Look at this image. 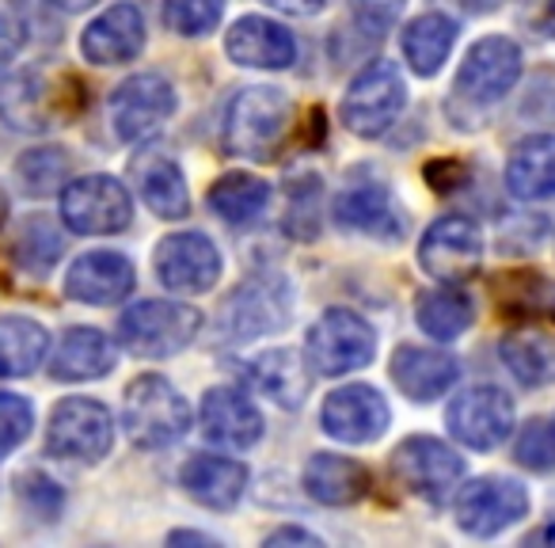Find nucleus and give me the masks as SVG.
<instances>
[{"mask_svg":"<svg viewBox=\"0 0 555 548\" xmlns=\"http://www.w3.org/2000/svg\"><path fill=\"white\" fill-rule=\"evenodd\" d=\"M517 77H521V50H517V42L491 35V39H479L468 50L461 73H456V95L476 103V107H487V103H499L517 85Z\"/></svg>","mask_w":555,"mask_h":548,"instance_id":"obj_11","label":"nucleus"},{"mask_svg":"<svg viewBox=\"0 0 555 548\" xmlns=\"http://www.w3.org/2000/svg\"><path fill=\"white\" fill-rule=\"evenodd\" d=\"M373 355H377V335L350 309H327L309 328V362L327 378L362 370L373 362Z\"/></svg>","mask_w":555,"mask_h":548,"instance_id":"obj_7","label":"nucleus"},{"mask_svg":"<svg viewBox=\"0 0 555 548\" xmlns=\"http://www.w3.org/2000/svg\"><path fill=\"white\" fill-rule=\"evenodd\" d=\"M16 171L31 194H54L57 187H62V191L69 187L73 161L65 149H31L27 156H20Z\"/></svg>","mask_w":555,"mask_h":548,"instance_id":"obj_35","label":"nucleus"},{"mask_svg":"<svg viewBox=\"0 0 555 548\" xmlns=\"http://www.w3.org/2000/svg\"><path fill=\"white\" fill-rule=\"evenodd\" d=\"M27 42V16L20 0H0V69L24 50Z\"/></svg>","mask_w":555,"mask_h":548,"instance_id":"obj_40","label":"nucleus"},{"mask_svg":"<svg viewBox=\"0 0 555 548\" xmlns=\"http://www.w3.org/2000/svg\"><path fill=\"white\" fill-rule=\"evenodd\" d=\"M122 426L133 446L164 449L179 442L191 426V408L179 396V388L160 373H145L126 388L122 400Z\"/></svg>","mask_w":555,"mask_h":548,"instance_id":"obj_1","label":"nucleus"},{"mask_svg":"<svg viewBox=\"0 0 555 548\" xmlns=\"http://www.w3.org/2000/svg\"><path fill=\"white\" fill-rule=\"evenodd\" d=\"M461 378V366L453 355H441L430 347H400L392 355V381L403 396L426 404L438 400L453 388V381Z\"/></svg>","mask_w":555,"mask_h":548,"instance_id":"obj_23","label":"nucleus"},{"mask_svg":"<svg viewBox=\"0 0 555 548\" xmlns=\"http://www.w3.org/2000/svg\"><path fill=\"white\" fill-rule=\"evenodd\" d=\"M115 366V343L103 335L100 328H69L54 351V370L57 381H95L107 378Z\"/></svg>","mask_w":555,"mask_h":548,"instance_id":"obj_26","label":"nucleus"},{"mask_svg":"<svg viewBox=\"0 0 555 548\" xmlns=\"http://www.w3.org/2000/svg\"><path fill=\"white\" fill-rule=\"evenodd\" d=\"M31 404L16 393H0V457H9L12 449H20L31 434Z\"/></svg>","mask_w":555,"mask_h":548,"instance_id":"obj_39","label":"nucleus"},{"mask_svg":"<svg viewBox=\"0 0 555 548\" xmlns=\"http://www.w3.org/2000/svg\"><path fill=\"white\" fill-rule=\"evenodd\" d=\"M392 472L408 492L430 502H446L464 476V461L438 438H408L392 454Z\"/></svg>","mask_w":555,"mask_h":548,"instance_id":"obj_13","label":"nucleus"},{"mask_svg":"<svg viewBox=\"0 0 555 548\" xmlns=\"http://www.w3.org/2000/svg\"><path fill=\"white\" fill-rule=\"evenodd\" d=\"M499 4H506V0H464V9H472V12H491V9H499Z\"/></svg>","mask_w":555,"mask_h":548,"instance_id":"obj_46","label":"nucleus"},{"mask_svg":"<svg viewBox=\"0 0 555 548\" xmlns=\"http://www.w3.org/2000/svg\"><path fill=\"white\" fill-rule=\"evenodd\" d=\"M289 126V100L282 88H244L224 115V153L244 161H270Z\"/></svg>","mask_w":555,"mask_h":548,"instance_id":"obj_2","label":"nucleus"},{"mask_svg":"<svg viewBox=\"0 0 555 548\" xmlns=\"http://www.w3.org/2000/svg\"><path fill=\"white\" fill-rule=\"evenodd\" d=\"M547 31L555 35V0H552V9H547Z\"/></svg>","mask_w":555,"mask_h":548,"instance_id":"obj_47","label":"nucleus"},{"mask_svg":"<svg viewBox=\"0 0 555 548\" xmlns=\"http://www.w3.org/2000/svg\"><path fill=\"white\" fill-rule=\"evenodd\" d=\"M141 47H145V20H141V12L133 4H111L80 35V54L92 65L133 62L141 54Z\"/></svg>","mask_w":555,"mask_h":548,"instance_id":"obj_18","label":"nucleus"},{"mask_svg":"<svg viewBox=\"0 0 555 548\" xmlns=\"http://www.w3.org/2000/svg\"><path fill=\"white\" fill-rule=\"evenodd\" d=\"M130 176H133V183H138V194L145 199V206L153 209L156 217H164V221L186 217L191 199H186L183 171H179V164L171 161L168 153H160V149H149V153L133 156Z\"/></svg>","mask_w":555,"mask_h":548,"instance_id":"obj_24","label":"nucleus"},{"mask_svg":"<svg viewBox=\"0 0 555 548\" xmlns=\"http://www.w3.org/2000/svg\"><path fill=\"white\" fill-rule=\"evenodd\" d=\"M47 328L27 317H0V378H27L47 358Z\"/></svg>","mask_w":555,"mask_h":548,"instance_id":"obj_32","label":"nucleus"},{"mask_svg":"<svg viewBox=\"0 0 555 548\" xmlns=\"http://www.w3.org/2000/svg\"><path fill=\"white\" fill-rule=\"evenodd\" d=\"M506 187L514 199L544 202L555 199V138L540 133L514 149L506 164Z\"/></svg>","mask_w":555,"mask_h":548,"instance_id":"obj_27","label":"nucleus"},{"mask_svg":"<svg viewBox=\"0 0 555 548\" xmlns=\"http://www.w3.org/2000/svg\"><path fill=\"white\" fill-rule=\"evenodd\" d=\"M449 431L468 449H494L514 431V400L494 385H476L449 404Z\"/></svg>","mask_w":555,"mask_h":548,"instance_id":"obj_14","label":"nucleus"},{"mask_svg":"<svg viewBox=\"0 0 555 548\" xmlns=\"http://www.w3.org/2000/svg\"><path fill=\"white\" fill-rule=\"evenodd\" d=\"M514 457L532 472L555 469V423H547V419H532V423H525L521 434H517Z\"/></svg>","mask_w":555,"mask_h":548,"instance_id":"obj_38","label":"nucleus"},{"mask_svg":"<svg viewBox=\"0 0 555 548\" xmlns=\"http://www.w3.org/2000/svg\"><path fill=\"white\" fill-rule=\"evenodd\" d=\"M305 492L324 507H350L370 492V472L339 454H317L305 464Z\"/></svg>","mask_w":555,"mask_h":548,"instance_id":"obj_28","label":"nucleus"},{"mask_svg":"<svg viewBox=\"0 0 555 548\" xmlns=\"http://www.w3.org/2000/svg\"><path fill=\"white\" fill-rule=\"evenodd\" d=\"M247 378H251V385L259 388L262 396H270L278 408H286V411L301 408L305 396H309V388H312L309 362L289 347H278V351L259 355L251 366H247Z\"/></svg>","mask_w":555,"mask_h":548,"instance_id":"obj_25","label":"nucleus"},{"mask_svg":"<svg viewBox=\"0 0 555 548\" xmlns=\"http://www.w3.org/2000/svg\"><path fill=\"white\" fill-rule=\"evenodd\" d=\"M525 514H529V492L506 476H483L456 495V525L472 537H494Z\"/></svg>","mask_w":555,"mask_h":548,"instance_id":"obj_10","label":"nucleus"},{"mask_svg":"<svg viewBox=\"0 0 555 548\" xmlns=\"http://www.w3.org/2000/svg\"><path fill=\"white\" fill-rule=\"evenodd\" d=\"M50 4L62 12H85V9H92L95 0H50Z\"/></svg>","mask_w":555,"mask_h":548,"instance_id":"obj_45","label":"nucleus"},{"mask_svg":"<svg viewBox=\"0 0 555 548\" xmlns=\"http://www.w3.org/2000/svg\"><path fill=\"white\" fill-rule=\"evenodd\" d=\"M415 320L430 340L453 343L472 328L476 309H472L468 294H461V290H453V286H441V290H426V294H418Z\"/></svg>","mask_w":555,"mask_h":548,"instance_id":"obj_30","label":"nucleus"},{"mask_svg":"<svg viewBox=\"0 0 555 548\" xmlns=\"http://www.w3.org/2000/svg\"><path fill=\"white\" fill-rule=\"evenodd\" d=\"M111 126L122 141H141L160 130L176 111V92L160 73H138L111 92Z\"/></svg>","mask_w":555,"mask_h":548,"instance_id":"obj_12","label":"nucleus"},{"mask_svg":"<svg viewBox=\"0 0 555 548\" xmlns=\"http://www.w3.org/2000/svg\"><path fill=\"white\" fill-rule=\"evenodd\" d=\"M270 202V187L255 176H224L209 187V209L229 225H251Z\"/></svg>","mask_w":555,"mask_h":548,"instance_id":"obj_33","label":"nucleus"},{"mask_svg":"<svg viewBox=\"0 0 555 548\" xmlns=\"http://www.w3.org/2000/svg\"><path fill=\"white\" fill-rule=\"evenodd\" d=\"M418 263L426 275L438 282H464L472 279L483 263V232L472 217L449 214L426 229L423 244H418Z\"/></svg>","mask_w":555,"mask_h":548,"instance_id":"obj_9","label":"nucleus"},{"mask_svg":"<svg viewBox=\"0 0 555 548\" xmlns=\"http://www.w3.org/2000/svg\"><path fill=\"white\" fill-rule=\"evenodd\" d=\"M403 103H408V85L400 69L392 62H373L350 85L343 100V123L358 138H380L400 118Z\"/></svg>","mask_w":555,"mask_h":548,"instance_id":"obj_5","label":"nucleus"},{"mask_svg":"<svg viewBox=\"0 0 555 548\" xmlns=\"http://www.w3.org/2000/svg\"><path fill=\"white\" fill-rule=\"evenodd\" d=\"M506 370L514 373L521 385L540 388L555 385V335L547 332H514L502 340L499 347Z\"/></svg>","mask_w":555,"mask_h":548,"instance_id":"obj_31","label":"nucleus"},{"mask_svg":"<svg viewBox=\"0 0 555 548\" xmlns=\"http://www.w3.org/2000/svg\"><path fill=\"white\" fill-rule=\"evenodd\" d=\"M456 42V24L441 12H426V16L411 20L403 31V58L411 62V69L418 77H434L441 65L449 62Z\"/></svg>","mask_w":555,"mask_h":548,"instance_id":"obj_29","label":"nucleus"},{"mask_svg":"<svg viewBox=\"0 0 555 548\" xmlns=\"http://www.w3.org/2000/svg\"><path fill=\"white\" fill-rule=\"evenodd\" d=\"M324 431L347 446H365L377 442L388 431V404L377 388L370 385H347L324 400Z\"/></svg>","mask_w":555,"mask_h":548,"instance_id":"obj_16","label":"nucleus"},{"mask_svg":"<svg viewBox=\"0 0 555 548\" xmlns=\"http://www.w3.org/2000/svg\"><path fill=\"white\" fill-rule=\"evenodd\" d=\"M224 0H164V24L183 39L209 35L221 24Z\"/></svg>","mask_w":555,"mask_h":548,"instance_id":"obj_36","label":"nucleus"},{"mask_svg":"<svg viewBox=\"0 0 555 548\" xmlns=\"http://www.w3.org/2000/svg\"><path fill=\"white\" fill-rule=\"evenodd\" d=\"M335 221L377 240L403 237V214L385 183H354L335 199Z\"/></svg>","mask_w":555,"mask_h":548,"instance_id":"obj_21","label":"nucleus"},{"mask_svg":"<svg viewBox=\"0 0 555 548\" xmlns=\"http://www.w3.org/2000/svg\"><path fill=\"white\" fill-rule=\"evenodd\" d=\"M133 290V263L118 252H88L65 275V294L80 305H118Z\"/></svg>","mask_w":555,"mask_h":548,"instance_id":"obj_17","label":"nucleus"},{"mask_svg":"<svg viewBox=\"0 0 555 548\" xmlns=\"http://www.w3.org/2000/svg\"><path fill=\"white\" fill-rule=\"evenodd\" d=\"M47 92L50 88L35 73L4 85V92H0V115H4V123L16 126V130H47L50 126Z\"/></svg>","mask_w":555,"mask_h":548,"instance_id":"obj_34","label":"nucleus"},{"mask_svg":"<svg viewBox=\"0 0 555 548\" xmlns=\"http://www.w3.org/2000/svg\"><path fill=\"white\" fill-rule=\"evenodd\" d=\"M0 214H4V194H0Z\"/></svg>","mask_w":555,"mask_h":548,"instance_id":"obj_48","label":"nucleus"},{"mask_svg":"<svg viewBox=\"0 0 555 548\" xmlns=\"http://www.w3.org/2000/svg\"><path fill=\"white\" fill-rule=\"evenodd\" d=\"M354 4H358V16H362L373 31H385V27L403 12L408 0H354Z\"/></svg>","mask_w":555,"mask_h":548,"instance_id":"obj_41","label":"nucleus"},{"mask_svg":"<svg viewBox=\"0 0 555 548\" xmlns=\"http://www.w3.org/2000/svg\"><path fill=\"white\" fill-rule=\"evenodd\" d=\"M156 279L171 294H206L221 275V252L202 232H176L156 247Z\"/></svg>","mask_w":555,"mask_h":548,"instance_id":"obj_15","label":"nucleus"},{"mask_svg":"<svg viewBox=\"0 0 555 548\" xmlns=\"http://www.w3.org/2000/svg\"><path fill=\"white\" fill-rule=\"evenodd\" d=\"M267 545H320V537H312L309 530H297V525H289V530L270 533Z\"/></svg>","mask_w":555,"mask_h":548,"instance_id":"obj_42","label":"nucleus"},{"mask_svg":"<svg viewBox=\"0 0 555 548\" xmlns=\"http://www.w3.org/2000/svg\"><path fill=\"white\" fill-rule=\"evenodd\" d=\"M202 328V313L179 302L130 305L118 320V343L138 358H171L191 347Z\"/></svg>","mask_w":555,"mask_h":548,"instance_id":"obj_3","label":"nucleus"},{"mask_svg":"<svg viewBox=\"0 0 555 548\" xmlns=\"http://www.w3.org/2000/svg\"><path fill=\"white\" fill-rule=\"evenodd\" d=\"M202 434L214 446L247 449L262 438V416L236 388H209L202 400Z\"/></svg>","mask_w":555,"mask_h":548,"instance_id":"obj_20","label":"nucleus"},{"mask_svg":"<svg viewBox=\"0 0 555 548\" xmlns=\"http://www.w3.org/2000/svg\"><path fill=\"white\" fill-rule=\"evenodd\" d=\"M179 484L194 502L209 510H232L244 499L247 487V464L232 461V457H191L179 469Z\"/></svg>","mask_w":555,"mask_h":548,"instance_id":"obj_22","label":"nucleus"},{"mask_svg":"<svg viewBox=\"0 0 555 548\" xmlns=\"http://www.w3.org/2000/svg\"><path fill=\"white\" fill-rule=\"evenodd\" d=\"M50 449L69 461H103L115 442V419L100 400L88 396H69L50 416Z\"/></svg>","mask_w":555,"mask_h":548,"instance_id":"obj_8","label":"nucleus"},{"mask_svg":"<svg viewBox=\"0 0 555 548\" xmlns=\"http://www.w3.org/2000/svg\"><path fill=\"white\" fill-rule=\"evenodd\" d=\"M224 50H229L232 62L247 65V69H289L297 58L294 35L267 16L236 20L229 39H224Z\"/></svg>","mask_w":555,"mask_h":548,"instance_id":"obj_19","label":"nucleus"},{"mask_svg":"<svg viewBox=\"0 0 555 548\" xmlns=\"http://www.w3.org/2000/svg\"><path fill=\"white\" fill-rule=\"evenodd\" d=\"M289 309H294V294L282 279H247L236 294L224 302L221 317H217V335L221 343H251L259 335L282 332L289 324Z\"/></svg>","mask_w":555,"mask_h":548,"instance_id":"obj_4","label":"nucleus"},{"mask_svg":"<svg viewBox=\"0 0 555 548\" xmlns=\"http://www.w3.org/2000/svg\"><path fill=\"white\" fill-rule=\"evenodd\" d=\"M130 191L115 176L69 179L62 191V221L80 237H115L130 225Z\"/></svg>","mask_w":555,"mask_h":548,"instance_id":"obj_6","label":"nucleus"},{"mask_svg":"<svg viewBox=\"0 0 555 548\" xmlns=\"http://www.w3.org/2000/svg\"><path fill=\"white\" fill-rule=\"evenodd\" d=\"M278 12H289V16H312V12L324 9V0H270Z\"/></svg>","mask_w":555,"mask_h":548,"instance_id":"obj_43","label":"nucleus"},{"mask_svg":"<svg viewBox=\"0 0 555 548\" xmlns=\"http://www.w3.org/2000/svg\"><path fill=\"white\" fill-rule=\"evenodd\" d=\"M16 255L24 267L47 275V270L57 263V255H62V237H57V229L47 221V217H35V221L24 225V232H20Z\"/></svg>","mask_w":555,"mask_h":548,"instance_id":"obj_37","label":"nucleus"},{"mask_svg":"<svg viewBox=\"0 0 555 548\" xmlns=\"http://www.w3.org/2000/svg\"><path fill=\"white\" fill-rule=\"evenodd\" d=\"M171 545H214V537H206V533H171Z\"/></svg>","mask_w":555,"mask_h":548,"instance_id":"obj_44","label":"nucleus"}]
</instances>
